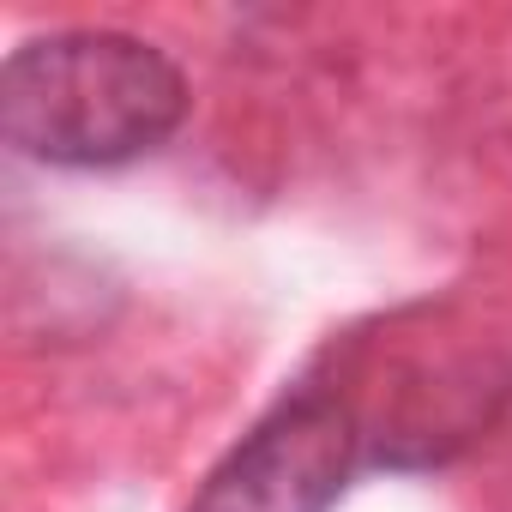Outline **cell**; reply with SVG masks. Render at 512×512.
I'll return each mask as SVG.
<instances>
[{
  "label": "cell",
  "mask_w": 512,
  "mask_h": 512,
  "mask_svg": "<svg viewBox=\"0 0 512 512\" xmlns=\"http://www.w3.org/2000/svg\"><path fill=\"white\" fill-rule=\"evenodd\" d=\"M187 115L181 67L127 31H55L7 55L0 127L7 145L61 163L109 169L157 151Z\"/></svg>",
  "instance_id": "1"
},
{
  "label": "cell",
  "mask_w": 512,
  "mask_h": 512,
  "mask_svg": "<svg viewBox=\"0 0 512 512\" xmlns=\"http://www.w3.org/2000/svg\"><path fill=\"white\" fill-rule=\"evenodd\" d=\"M356 464V422L338 398H290L193 494L187 512H332Z\"/></svg>",
  "instance_id": "2"
}]
</instances>
